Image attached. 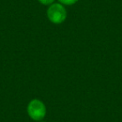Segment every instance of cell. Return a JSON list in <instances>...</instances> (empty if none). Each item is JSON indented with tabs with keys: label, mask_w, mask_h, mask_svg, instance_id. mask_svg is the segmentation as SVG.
<instances>
[{
	"label": "cell",
	"mask_w": 122,
	"mask_h": 122,
	"mask_svg": "<svg viewBox=\"0 0 122 122\" xmlns=\"http://www.w3.org/2000/svg\"><path fill=\"white\" fill-rule=\"evenodd\" d=\"M47 16L51 23L54 24H62L67 18L65 8L61 4H53L47 10Z\"/></svg>",
	"instance_id": "1"
},
{
	"label": "cell",
	"mask_w": 122,
	"mask_h": 122,
	"mask_svg": "<svg viewBox=\"0 0 122 122\" xmlns=\"http://www.w3.org/2000/svg\"><path fill=\"white\" fill-rule=\"evenodd\" d=\"M27 111L29 117L32 120L39 121V120H42L45 116L46 107L45 105L41 100L34 99L29 103L27 107Z\"/></svg>",
	"instance_id": "2"
},
{
	"label": "cell",
	"mask_w": 122,
	"mask_h": 122,
	"mask_svg": "<svg viewBox=\"0 0 122 122\" xmlns=\"http://www.w3.org/2000/svg\"><path fill=\"white\" fill-rule=\"evenodd\" d=\"M61 4H65V5H73L76 4L79 0H59Z\"/></svg>",
	"instance_id": "3"
},
{
	"label": "cell",
	"mask_w": 122,
	"mask_h": 122,
	"mask_svg": "<svg viewBox=\"0 0 122 122\" xmlns=\"http://www.w3.org/2000/svg\"><path fill=\"white\" fill-rule=\"evenodd\" d=\"M54 1V0H39V2L44 5H49V4H53Z\"/></svg>",
	"instance_id": "4"
},
{
	"label": "cell",
	"mask_w": 122,
	"mask_h": 122,
	"mask_svg": "<svg viewBox=\"0 0 122 122\" xmlns=\"http://www.w3.org/2000/svg\"><path fill=\"white\" fill-rule=\"evenodd\" d=\"M41 122H44V121H41Z\"/></svg>",
	"instance_id": "5"
}]
</instances>
